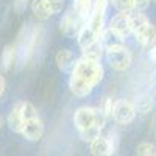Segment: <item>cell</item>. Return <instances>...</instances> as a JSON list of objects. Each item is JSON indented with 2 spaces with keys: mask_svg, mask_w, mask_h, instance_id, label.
<instances>
[{
  "mask_svg": "<svg viewBox=\"0 0 156 156\" xmlns=\"http://www.w3.org/2000/svg\"><path fill=\"white\" fill-rule=\"evenodd\" d=\"M129 16V25H131V31L137 30L140 25H144L145 22H148V19L144 16V14H140V12H133V14H128Z\"/></svg>",
  "mask_w": 156,
  "mask_h": 156,
  "instance_id": "cell-18",
  "label": "cell"
},
{
  "mask_svg": "<svg viewBox=\"0 0 156 156\" xmlns=\"http://www.w3.org/2000/svg\"><path fill=\"white\" fill-rule=\"evenodd\" d=\"M101 42L106 48L109 47H117V45H123V36H120L117 31H114L112 28H108L105 31H101Z\"/></svg>",
  "mask_w": 156,
  "mask_h": 156,
  "instance_id": "cell-10",
  "label": "cell"
},
{
  "mask_svg": "<svg viewBox=\"0 0 156 156\" xmlns=\"http://www.w3.org/2000/svg\"><path fill=\"white\" fill-rule=\"evenodd\" d=\"M44 2L47 3L48 9L51 11V14H56V12H59L64 6V0H44Z\"/></svg>",
  "mask_w": 156,
  "mask_h": 156,
  "instance_id": "cell-21",
  "label": "cell"
},
{
  "mask_svg": "<svg viewBox=\"0 0 156 156\" xmlns=\"http://www.w3.org/2000/svg\"><path fill=\"white\" fill-rule=\"evenodd\" d=\"M105 114L97 108H80L73 115V123L83 140H94L100 136V131L105 125Z\"/></svg>",
  "mask_w": 156,
  "mask_h": 156,
  "instance_id": "cell-2",
  "label": "cell"
},
{
  "mask_svg": "<svg viewBox=\"0 0 156 156\" xmlns=\"http://www.w3.org/2000/svg\"><path fill=\"white\" fill-rule=\"evenodd\" d=\"M56 66L62 70H67L70 66H73V53L70 50H59L56 53Z\"/></svg>",
  "mask_w": 156,
  "mask_h": 156,
  "instance_id": "cell-14",
  "label": "cell"
},
{
  "mask_svg": "<svg viewBox=\"0 0 156 156\" xmlns=\"http://www.w3.org/2000/svg\"><path fill=\"white\" fill-rule=\"evenodd\" d=\"M0 129H2V117H0Z\"/></svg>",
  "mask_w": 156,
  "mask_h": 156,
  "instance_id": "cell-27",
  "label": "cell"
},
{
  "mask_svg": "<svg viewBox=\"0 0 156 156\" xmlns=\"http://www.w3.org/2000/svg\"><path fill=\"white\" fill-rule=\"evenodd\" d=\"M112 5L119 9V11H123V12H128V11H131L134 9L133 6V0H111Z\"/></svg>",
  "mask_w": 156,
  "mask_h": 156,
  "instance_id": "cell-20",
  "label": "cell"
},
{
  "mask_svg": "<svg viewBox=\"0 0 156 156\" xmlns=\"http://www.w3.org/2000/svg\"><path fill=\"white\" fill-rule=\"evenodd\" d=\"M12 61H14V47L8 45V47H5L3 53H2V66H3V69H9Z\"/></svg>",
  "mask_w": 156,
  "mask_h": 156,
  "instance_id": "cell-17",
  "label": "cell"
},
{
  "mask_svg": "<svg viewBox=\"0 0 156 156\" xmlns=\"http://www.w3.org/2000/svg\"><path fill=\"white\" fill-rule=\"evenodd\" d=\"M95 39H98V36L90 30L87 25H84V27L80 28V31H78V44H80V47H86L89 45L90 42H94Z\"/></svg>",
  "mask_w": 156,
  "mask_h": 156,
  "instance_id": "cell-15",
  "label": "cell"
},
{
  "mask_svg": "<svg viewBox=\"0 0 156 156\" xmlns=\"http://www.w3.org/2000/svg\"><path fill=\"white\" fill-rule=\"evenodd\" d=\"M101 50H103V42L100 39H95L94 42H90L89 45L83 47V56L89 58V59H95L100 61L101 58Z\"/></svg>",
  "mask_w": 156,
  "mask_h": 156,
  "instance_id": "cell-11",
  "label": "cell"
},
{
  "mask_svg": "<svg viewBox=\"0 0 156 156\" xmlns=\"http://www.w3.org/2000/svg\"><path fill=\"white\" fill-rule=\"evenodd\" d=\"M153 2H156V0H153Z\"/></svg>",
  "mask_w": 156,
  "mask_h": 156,
  "instance_id": "cell-28",
  "label": "cell"
},
{
  "mask_svg": "<svg viewBox=\"0 0 156 156\" xmlns=\"http://www.w3.org/2000/svg\"><path fill=\"white\" fill-rule=\"evenodd\" d=\"M111 115L114 117V120L120 125H128L131 123L134 115H136V108L126 100H117L112 106Z\"/></svg>",
  "mask_w": 156,
  "mask_h": 156,
  "instance_id": "cell-4",
  "label": "cell"
},
{
  "mask_svg": "<svg viewBox=\"0 0 156 156\" xmlns=\"http://www.w3.org/2000/svg\"><path fill=\"white\" fill-rule=\"evenodd\" d=\"M154 150H156L154 145L148 144V142H142V144H139L137 148H136L137 154H154V153H156Z\"/></svg>",
  "mask_w": 156,
  "mask_h": 156,
  "instance_id": "cell-22",
  "label": "cell"
},
{
  "mask_svg": "<svg viewBox=\"0 0 156 156\" xmlns=\"http://www.w3.org/2000/svg\"><path fill=\"white\" fill-rule=\"evenodd\" d=\"M3 90H5V80H3V76L0 75V95L3 94Z\"/></svg>",
  "mask_w": 156,
  "mask_h": 156,
  "instance_id": "cell-26",
  "label": "cell"
},
{
  "mask_svg": "<svg viewBox=\"0 0 156 156\" xmlns=\"http://www.w3.org/2000/svg\"><path fill=\"white\" fill-rule=\"evenodd\" d=\"M148 56H150V59H151L153 62H156V44L150 47V51H148Z\"/></svg>",
  "mask_w": 156,
  "mask_h": 156,
  "instance_id": "cell-25",
  "label": "cell"
},
{
  "mask_svg": "<svg viewBox=\"0 0 156 156\" xmlns=\"http://www.w3.org/2000/svg\"><path fill=\"white\" fill-rule=\"evenodd\" d=\"M112 151H114V145L108 137L98 136L94 140H90V153L92 154L105 156V154H112Z\"/></svg>",
  "mask_w": 156,
  "mask_h": 156,
  "instance_id": "cell-8",
  "label": "cell"
},
{
  "mask_svg": "<svg viewBox=\"0 0 156 156\" xmlns=\"http://www.w3.org/2000/svg\"><path fill=\"white\" fill-rule=\"evenodd\" d=\"M22 117L23 120H28V119H34L37 117V111L36 108L28 101H22Z\"/></svg>",
  "mask_w": 156,
  "mask_h": 156,
  "instance_id": "cell-19",
  "label": "cell"
},
{
  "mask_svg": "<svg viewBox=\"0 0 156 156\" xmlns=\"http://www.w3.org/2000/svg\"><path fill=\"white\" fill-rule=\"evenodd\" d=\"M101 78L103 67L100 66V62L83 56L73 66L70 76V90L78 97H84L101 81Z\"/></svg>",
  "mask_w": 156,
  "mask_h": 156,
  "instance_id": "cell-1",
  "label": "cell"
},
{
  "mask_svg": "<svg viewBox=\"0 0 156 156\" xmlns=\"http://www.w3.org/2000/svg\"><path fill=\"white\" fill-rule=\"evenodd\" d=\"M8 125L9 129L14 133H20L22 126H23V117H22V103H17V105L11 109L9 115H8Z\"/></svg>",
  "mask_w": 156,
  "mask_h": 156,
  "instance_id": "cell-9",
  "label": "cell"
},
{
  "mask_svg": "<svg viewBox=\"0 0 156 156\" xmlns=\"http://www.w3.org/2000/svg\"><path fill=\"white\" fill-rule=\"evenodd\" d=\"M148 3H150V0H133V6H134V9H137V11L145 9V8L148 6Z\"/></svg>",
  "mask_w": 156,
  "mask_h": 156,
  "instance_id": "cell-23",
  "label": "cell"
},
{
  "mask_svg": "<svg viewBox=\"0 0 156 156\" xmlns=\"http://www.w3.org/2000/svg\"><path fill=\"white\" fill-rule=\"evenodd\" d=\"M134 108H136L139 112H142V114L148 112V111L151 109V100H150V97L145 95V94L139 95V97L136 98V106H134Z\"/></svg>",
  "mask_w": 156,
  "mask_h": 156,
  "instance_id": "cell-16",
  "label": "cell"
},
{
  "mask_svg": "<svg viewBox=\"0 0 156 156\" xmlns=\"http://www.w3.org/2000/svg\"><path fill=\"white\" fill-rule=\"evenodd\" d=\"M75 12L80 16L83 20H87L90 12H92V6H94V0H75Z\"/></svg>",
  "mask_w": 156,
  "mask_h": 156,
  "instance_id": "cell-12",
  "label": "cell"
},
{
  "mask_svg": "<svg viewBox=\"0 0 156 156\" xmlns=\"http://www.w3.org/2000/svg\"><path fill=\"white\" fill-rule=\"evenodd\" d=\"M31 11H33V14L41 20H45L51 16V11L48 9V6L44 0H33L31 2Z\"/></svg>",
  "mask_w": 156,
  "mask_h": 156,
  "instance_id": "cell-13",
  "label": "cell"
},
{
  "mask_svg": "<svg viewBox=\"0 0 156 156\" xmlns=\"http://www.w3.org/2000/svg\"><path fill=\"white\" fill-rule=\"evenodd\" d=\"M137 42L144 47H151L156 44V28L150 22H145L144 25H140L137 30L133 31Z\"/></svg>",
  "mask_w": 156,
  "mask_h": 156,
  "instance_id": "cell-6",
  "label": "cell"
},
{
  "mask_svg": "<svg viewBox=\"0 0 156 156\" xmlns=\"http://www.w3.org/2000/svg\"><path fill=\"white\" fill-rule=\"evenodd\" d=\"M27 2H28V0H16V2H14V8L17 11H22L25 6H27Z\"/></svg>",
  "mask_w": 156,
  "mask_h": 156,
  "instance_id": "cell-24",
  "label": "cell"
},
{
  "mask_svg": "<svg viewBox=\"0 0 156 156\" xmlns=\"http://www.w3.org/2000/svg\"><path fill=\"white\" fill-rule=\"evenodd\" d=\"M109 28H112L114 31H117L120 36H128L131 33V25H129V16L126 12L120 11L117 16H114L109 22Z\"/></svg>",
  "mask_w": 156,
  "mask_h": 156,
  "instance_id": "cell-7",
  "label": "cell"
},
{
  "mask_svg": "<svg viewBox=\"0 0 156 156\" xmlns=\"http://www.w3.org/2000/svg\"><path fill=\"white\" fill-rule=\"evenodd\" d=\"M108 61L111 67L115 70H126L131 66V55L123 45L109 47L108 48Z\"/></svg>",
  "mask_w": 156,
  "mask_h": 156,
  "instance_id": "cell-3",
  "label": "cell"
},
{
  "mask_svg": "<svg viewBox=\"0 0 156 156\" xmlns=\"http://www.w3.org/2000/svg\"><path fill=\"white\" fill-rule=\"evenodd\" d=\"M20 133L23 134L25 139H28V140H39L44 134V125H42L41 120H39V117L23 120V126H22Z\"/></svg>",
  "mask_w": 156,
  "mask_h": 156,
  "instance_id": "cell-5",
  "label": "cell"
}]
</instances>
